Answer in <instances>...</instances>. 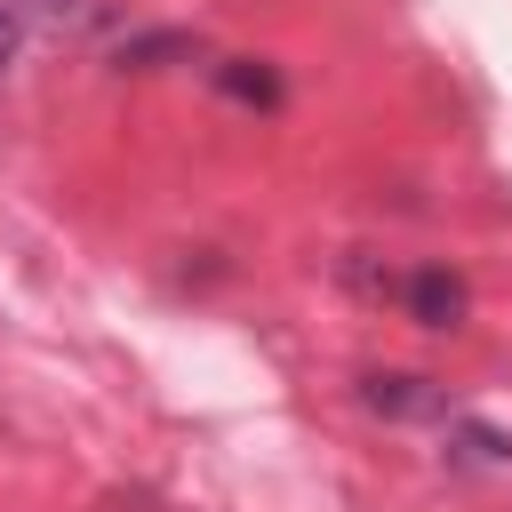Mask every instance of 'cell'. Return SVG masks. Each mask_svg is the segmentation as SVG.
<instances>
[{"instance_id": "cell-7", "label": "cell", "mask_w": 512, "mask_h": 512, "mask_svg": "<svg viewBox=\"0 0 512 512\" xmlns=\"http://www.w3.org/2000/svg\"><path fill=\"white\" fill-rule=\"evenodd\" d=\"M40 8H64V0H40Z\"/></svg>"}, {"instance_id": "cell-1", "label": "cell", "mask_w": 512, "mask_h": 512, "mask_svg": "<svg viewBox=\"0 0 512 512\" xmlns=\"http://www.w3.org/2000/svg\"><path fill=\"white\" fill-rule=\"evenodd\" d=\"M400 304H408L424 328H456V320H464V280H456L448 264H416V272L400 280Z\"/></svg>"}, {"instance_id": "cell-4", "label": "cell", "mask_w": 512, "mask_h": 512, "mask_svg": "<svg viewBox=\"0 0 512 512\" xmlns=\"http://www.w3.org/2000/svg\"><path fill=\"white\" fill-rule=\"evenodd\" d=\"M456 440H464V456H480V464H512V440H504V432H480V424H456Z\"/></svg>"}, {"instance_id": "cell-6", "label": "cell", "mask_w": 512, "mask_h": 512, "mask_svg": "<svg viewBox=\"0 0 512 512\" xmlns=\"http://www.w3.org/2000/svg\"><path fill=\"white\" fill-rule=\"evenodd\" d=\"M112 512H184V504H160V496H144V488H128V496H112Z\"/></svg>"}, {"instance_id": "cell-5", "label": "cell", "mask_w": 512, "mask_h": 512, "mask_svg": "<svg viewBox=\"0 0 512 512\" xmlns=\"http://www.w3.org/2000/svg\"><path fill=\"white\" fill-rule=\"evenodd\" d=\"M16 48H24V24H16V8H8V0H0V72H8V64H16Z\"/></svg>"}, {"instance_id": "cell-3", "label": "cell", "mask_w": 512, "mask_h": 512, "mask_svg": "<svg viewBox=\"0 0 512 512\" xmlns=\"http://www.w3.org/2000/svg\"><path fill=\"white\" fill-rule=\"evenodd\" d=\"M224 88L248 96V104H280V80L272 72H248V64H224Z\"/></svg>"}, {"instance_id": "cell-2", "label": "cell", "mask_w": 512, "mask_h": 512, "mask_svg": "<svg viewBox=\"0 0 512 512\" xmlns=\"http://www.w3.org/2000/svg\"><path fill=\"white\" fill-rule=\"evenodd\" d=\"M360 400H368L376 416H440V392H432L424 376H368Z\"/></svg>"}]
</instances>
